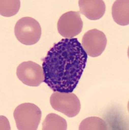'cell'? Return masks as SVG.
I'll return each mask as SVG.
<instances>
[{
    "mask_svg": "<svg viewBox=\"0 0 129 130\" xmlns=\"http://www.w3.org/2000/svg\"><path fill=\"white\" fill-rule=\"evenodd\" d=\"M82 29L83 21L78 11L65 12L58 20V32L65 39H73L82 32Z\"/></svg>",
    "mask_w": 129,
    "mask_h": 130,
    "instance_id": "8992f818",
    "label": "cell"
},
{
    "mask_svg": "<svg viewBox=\"0 0 129 130\" xmlns=\"http://www.w3.org/2000/svg\"><path fill=\"white\" fill-rule=\"evenodd\" d=\"M13 115L18 129L36 130L40 122L42 112L35 104L25 103L16 107Z\"/></svg>",
    "mask_w": 129,
    "mask_h": 130,
    "instance_id": "7a4b0ae2",
    "label": "cell"
},
{
    "mask_svg": "<svg viewBox=\"0 0 129 130\" xmlns=\"http://www.w3.org/2000/svg\"><path fill=\"white\" fill-rule=\"evenodd\" d=\"M50 102L53 109L70 118L76 117L81 109L80 100L73 92H54L51 95Z\"/></svg>",
    "mask_w": 129,
    "mask_h": 130,
    "instance_id": "277c9868",
    "label": "cell"
},
{
    "mask_svg": "<svg viewBox=\"0 0 129 130\" xmlns=\"http://www.w3.org/2000/svg\"><path fill=\"white\" fill-rule=\"evenodd\" d=\"M129 1L117 0L112 6V17L115 22L120 25L129 24Z\"/></svg>",
    "mask_w": 129,
    "mask_h": 130,
    "instance_id": "9c48e42d",
    "label": "cell"
},
{
    "mask_svg": "<svg viewBox=\"0 0 129 130\" xmlns=\"http://www.w3.org/2000/svg\"><path fill=\"white\" fill-rule=\"evenodd\" d=\"M17 75L20 81L30 87H38L45 81L42 67L31 61L22 62L17 67Z\"/></svg>",
    "mask_w": 129,
    "mask_h": 130,
    "instance_id": "5b68a950",
    "label": "cell"
},
{
    "mask_svg": "<svg viewBox=\"0 0 129 130\" xmlns=\"http://www.w3.org/2000/svg\"><path fill=\"white\" fill-rule=\"evenodd\" d=\"M20 7L19 0H1L0 14L5 17H10L17 14Z\"/></svg>",
    "mask_w": 129,
    "mask_h": 130,
    "instance_id": "7c38bea8",
    "label": "cell"
},
{
    "mask_svg": "<svg viewBox=\"0 0 129 130\" xmlns=\"http://www.w3.org/2000/svg\"><path fill=\"white\" fill-rule=\"evenodd\" d=\"M106 44L105 34L96 29L87 31L82 37L81 44L88 55L92 57L100 56L105 50Z\"/></svg>",
    "mask_w": 129,
    "mask_h": 130,
    "instance_id": "52a82bcc",
    "label": "cell"
},
{
    "mask_svg": "<svg viewBox=\"0 0 129 130\" xmlns=\"http://www.w3.org/2000/svg\"><path fill=\"white\" fill-rule=\"evenodd\" d=\"M80 11L91 20L101 19L106 11L105 3L102 0H80Z\"/></svg>",
    "mask_w": 129,
    "mask_h": 130,
    "instance_id": "ba28073f",
    "label": "cell"
},
{
    "mask_svg": "<svg viewBox=\"0 0 129 130\" xmlns=\"http://www.w3.org/2000/svg\"><path fill=\"white\" fill-rule=\"evenodd\" d=\"M108 129L106 122L98 117H88L80 123V130H106Z\"/></svg>",
    "mask_w": 129,
    "mask_h": 130,
    "instance_id": "8fae6325",
    "label": "cell"
},
{
    "mask_svg": "<svg viewBox=\"0 0 129 130\" xmlns=\"http://www.w3.org/2000/svg\"><path fill=\"white\" fill-rule=\"evenodd\" d=\"M42 130H66L67 123L66 120L54 113L48 114L42 123Z\"/></svg>",
    "mask_w": 129,
    "mask_h": 130,
    "instance_id": "30bf717a",
    "label": "cell"
},
{
    "mask_svg": "<svg viewBox=\"0 0 129 130\" xmlns=\"http://www.w3.org/2000/svg\"><path fill=\"white\" fill-rule=\"evenodd\" d=\"M88 61L77 39H63L53 45L42 62L45 82L52 90L73 92L76 89Z\"/></svg>",
    "mask_w": 129,
    "mask_h": 130,
    "instance_id": "6da1fadb",
    "label": "cell"
},
{
    "mask_svg": "<svg viewBox=\"0 0 129 130\" xmlns=\"http://www.w3.org/2000/svg\"><path fill=\"white\" fill-rule=\"evenodd\" d=\"M41 27L35 19L23 17L15 27V34L18 41L26 46L35 44L41 37Z\"/></svg>",
    "mask_w": 129,
    "mask_h": 130,
    "instance_id": "3957f363",
    "label": "cell"
}]
</instances>
